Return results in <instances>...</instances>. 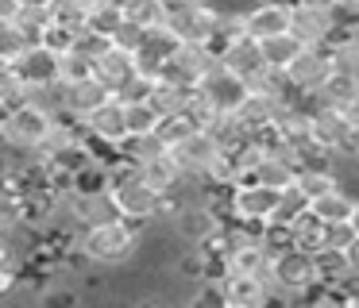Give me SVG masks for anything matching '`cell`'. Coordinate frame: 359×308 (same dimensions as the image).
Returning a JSON list of instances; mask_svg holds the SVG:
<instances>
[{"label": "cell", "instance_id": "cell-15", "mask_svg": "<svg viewBox=\"0 0 359 308\" xmlns=\"http://www.w3.org/2000/svg\"><path fill=\"white\" fill-rule=\"evenodd\" d=\"M243 31L251 38H271L278 31H290V0H259L243 8Z\"/></svg>", "mask_w": 359, "mask_h": 308}, {"label": "cell", "instance_id": "cell-32", "mask_svg": "<svg viewBox=\"0 0 359 308\" xmlns=\"http://www.w3.org/2000/svg\"><path fill=\"white\" fill-rule=\"evenodd\" d=\"M290 239H294V246H302V251L313 254L317 246H325V223H320L317 216L305 208V212L290 223Z\"/></svg>", "mask_w": 359, "mask_h": 308}, {"label": "cell", "instance_id": "cell-48", "mask_svg": "<svg viewBox=\"0 0 359 308\" xmlns=\"http://www.w3.org/2000/svg\"><path fill=\"white\" fill-rule=\"evenodd\" d=\"M290 4H305V8H336V0H290Z\"/></svg>", "mask_w": 359, "mask_h": 308}, {"label": "cell", "instance_id": "cell-21", "mask_svg": "<svg viewBox=\"0 0 359 308\" xmlns=\"http://www.w3.org/2000/svg\"><path fill=\"white\" fill-rule=\"evenodd\" d=\"M232 115H236V123L243 127V135L255 139L259 131H266V127L274 123V115H278V104H274L271 97H263V92H251V89H248V97L236 104Z\"/></svg>", "mask_w": 359, "mask_h": 308}, {"label": "cell", "instance_id": "cell-24", "mask_svg": "<svg viewBox=\"0 0 359 308\" xmlns=\"http://www.w3.org/2000/svg\"><path fill=\"white\" fill-rule=\"evenodd\" d=\"M351 208H355V197H351L348 189H340V185L309 200V212L317 216L320 223H348Z\"/></svg>", "mask_w": 359, "mask_h": 308}, {"label": "cell", "instance_id": "cell-30", "mask_svg": "<svg viewBox=\"0 0 359 308\" xmlns=\"http://www.w3.org/2000/svg\"><path fill=\"white\" fill-rule=\"evenodd\" d=\"M116 150H120V162H128V166H143L147 158L163 154L166 143L155 135V131H147V135H124L116 143Z\"/></svg>", "mask_w": 359, "mask_h": 308}, {"label": "cell", "instance_id": "cell-7", "mask_svg": "<svg viewBox=\"0 0 359 308\" xmlns=\"http://www.w3.org/2000/svg\"><path fill=\"white\" fill-rule=\"evenodd\" d=\"M278 204V189L259 181H236L232 185V220L240 223H266Z\"/></svg>", "mask_w": 359, "mask_h": 308}, {"label": "cell", "instance_id": "cell-12", "mask_svg": "<svg viewBox=\"0 0 359 308\" xmlns=\"http://www.w3.org/2000/svg\"><path fill=\"white\" fill-rule=\"evenodd\" d=\"M348 135H351V123L344 120L340 108L317 104L309 112V143H317V146H325V150L340 154L344 143H348Z\"/></svg>", "mask_w": 359, "mask_h": 308}, {"label": "cell", "instance_id": "cell-9", "mask_svg": "<svg viewBox=\"0 0 359 308\" xmlns=\"http://www.w3.org/2000/svg\"><path fill=\"white\" fill-rule=\"evenodd\" d=\"M328 74H332V62H328L325 46H302L297 58L282 69V77H286L297 92H317L320 85L328 81Z\"/></svg>", "mask_w": 359, "mask_h": 308}, {"label": "cell", "instance_id": "cell-25", "mask_svg": "<svg viewBox=\"0 0 359 308\" xmlns=\"http://www.w3.org/2000/svg\"><path fill=\"white\" fill-rule=\"evenodd\" d=\"M259 43V50H263V62H266V69H286L290 62L297 58V50H302V38L294 35V31H278V35H271V38H255Z\"/></svg>", "mask_w": 359, "mask_h": 308}, {"label": "cell", "instance_id": "cell-10", "mask_svg": "<svg viewBox=\"0 0 359 308\" xmlns=\"http://www.w3.org/2000/svg\"><path fill=\"white\" fill-rule=\"evenodd\" d=\"M290 31H294L305 46H328L336 35V8L290 4Z\"/></svg>", "mask_w": 359, "mask_h": 308}, {"label": "cell", "instance_id": "cell-3", "mask_svg": "<svg viewBox=\"0 0 359 308\" xmlns=\"http://www.w3.org/2000/svg\"><path fill=\"white\" fill-rule=\"evenodd\" d=\"M50 123H55L50 112H43L32 100H20L8 112H0V143L20 146V150H39V143L47 139Z\"/></svg>", "mask_w": 359, "mask_h": 308}, {"label": "cell", "instance_id": "cell-41", "mask_svg": "<svg viewBox=\"0 0 359 308\" xmlns=\"http://www.w3.org/2000/svg\"><path fill=\"white\" fill-rule=\"evenodd\" d=\"M24 46H27V38L20 35L16 23H12V20H0V62H16Z\"/></svg>", "mask_w": 359, "mask_h": 308}, {"label": "cell", "instance_id": "cell-44", "mask_svg": "<svg viewBox=\"0 0 359 308\" xmlns=\"http://www.w3.org/2000/svg\"><path fill=\"white\" fill-rule=\"evenodd\" d=\"M351 239H355V235H351L348 223H325V246H340V251H344Z\"/></svg>", "mask_w": 359, "mask_h": 308}, {"label": "cell", "instance_id": "cell-4", "mask_svg": "<svg viewBox=\"0 0 359 308\" xmlns=\"http://www.w3.org/2000/svg\"><path fill=\"white\" fill-rule=\"evenodd\" d=\"M263 281H266V289H278L294 300V293H302L309 281H317V274H313V254L302 251V246H282V251H274Z\"/></svg>", "mask_w": 359, "mask_h": 308}, {"label": "cell", "instance_id": "cell-22", "mask_svg": "<svg viewBox=\"0 0 359 308\" xmlns=\"http://www.w3.org/2000/svg\"><path fill=\"white\" fill-rule=\"evenodd\" d=\"M294 177H297V166L286 154L263 150V158H259L240 181H259V185H271V189H286V185H294Z\"/></svg>", "mask_w": 359, "mask_h": 308}, {"label": "cell", "instance_id": "cell-23", "mask_svg": "<svg viewBox=\"0 0 359 308\" xmlns=\"http://www.w3.org/2000/svg\"><path fill=\"white\" fill-rule=\"evenodd\" d=\"M74 208H78V220L81 227L89 223H104V220H124L112 204V192L109 189H97V192H74Z\"/></svg>", "mask_w": 359, "mask_h": 308}, {"label": "cell", "instance_id": "cell-17", "mask_svg": "<svg viewBox=\"0 0 359 308\" xmlns=\"http://www.w3.org/2000/svg\"><path fill=\"white\" fill-rule=\"evenodd\" d=\"M89 74H93L97 81H101L104 89L112 92V97H116V92L124 89V85L132 81V77L140 74V69H135V54H132V50H120V46H109V50H104L101 58L93 62V66H89Z\"/></svg>", "mask_w": 359, "mask_h": 308}, {"label": "cell", "instance_id": "cell-34", "mask_svg": "<svg viewBox=\"0 0 359 308\" xmlns=\"http://www.w3.org/2000/svg\"><path fill=\"white\" fill-rule=\"evenodd\" d=\"M97 0H50V23L58 27H86V15Z\"/></svg>", "mask_w": 359, "mask_h": 308}, {"label": "cell", "instance_id": "cell-1", "mask_svg": "<svg viewBox=\"0 0 359 308\" xmlns=\"http://www.w3.org/2000/svg\"><path fill=\"white\" fill-rule=\"evenodd\" d=\"M140 231H143L140 223H128V220L89 223V227L78 231L74 251L89 266H128L140 254Z\"/></svg>", "mask_w": 359, "mask_h": 308}, {"label": "cell", "instance_id": "cell-37", "mask_svg": "<svg viewBox=\"0 0 359 308\" xmlns=\"http://www.w3.org/2000/svg\"><path fill=\"white\" fill-rule=\"evenodd\" d=\"M124 123H128V135H147V131L158 127V112L147 104V100H128L124 104Z\"/></svg>", "mask_w": 359, "mask_h": 308}, {"label": "cell", "instance_id": "cell-31", "mask_svg": "<svg viewBox=\"0 0 359 308\" xmlns=\"http://www.w3.org/2000/svg\"><path fill=\"white\" fill-rule=\"evenodd\" d=\"M12 23L20 27V35H24L27 43H39L43 31L50 27V8L47 4H20V12L12 15Z\"/></svg>", "mask_w": 359, "mask_h": 308}, {"label": "cell", "instance_id": "cell-36", "mask_svg": "<svg viewBox=\"0 0 359 308\" xmlns=\"http://www.w3.org/2000/svg\"><path fill=\"white\" fill-rule=\"evenodd\" d=\"M294 185L305 192V200H313V197H320V192L336 189L340 177H336V169H297Z\"/></svg>", "mask_w": 359, "mask_h": 308}, {"label": "cell", "instance_id": "cell-33", "mask_svg": "<svg viewBox=\"0 0 359 308\" xmlns=\"http://www.w3.org/2000/svg\"><path fill=\"white\" fill-rule=\"evenodd\" d=\"M109 35H101V31H93V27H78L74 31V38H70V54H78V58H86L89 66H93L97 58H101L104 50H109ZM66 54V50H62Z\"/></svg>", "mask_w": 359, "mask_h": 308}, {"label": "cell", "instance_id": "cell-6", "mask_svg": "<svg viewBox=\"0 0 359 308\" xmlns=\"http://www.w3.org/2000/svg\"><path fill=\"white\" fill-rule=\"evenodd\" d=\"M166 150H170V158L178 162V169L186 177H205V169L212 166V158L220 154V146H217V139H212L205 127H189L186 135L174 139Z\"/></svg>", "mask_w": 359, "mask_h": 308}, {"label": "cell", "instance_id": "cell-40", "mask_svg": "<svg viewBox=\"0 0 359 308\" xmlns=\"http://www.w3.org/2000/svg\"><path fill=\"white\" fill-rule=\"evenodd\" d=\"M27 97V85L20 81V74L8 66V62H0V112H8L12 104Z\"/></svg>", "mask_w": 359, "mask_h": 308}, {"label": "cell", "instance_id": "cell-28", "mask_svg": "<svg viewBox=\"0 0 359 308\" xmlns=\"http://www.w3.org/2000/svg\"><path fill=\"white\" fill-rule=\"evenodd\" d=\"M313 274H317V281H325V285L344 281V277L351 274L348 251H340V246H317V251H313Z\"/></svg>", "mask_w": 359, "mask_h": 308}, {"label": "cell", "instance_id": "cell-16", "mask_svg": "<svg viewBox=\"0 0 359 308\" xmlns=\"http://www.w3.org/2000/svg\"><path fill=\"white\" fill-rule=\"evenodd\" d=\"M109 97H112V92L104 89V85L97 81L93 74L74 77V81H66V92H62V115H74V120H86V115L93 112V108H101Z\"/></svg>", "mask_w": 359, "mask_h": 308}, {"label": "cell", "instance_id": "cell-49", "mask_svg": "<svg viewBox=\"0 0 359 308\" xmlns=\"http://www.w3.org/2000/svg\"><path fill=\"white\" fill-rule=\"evenodd\" d=\"M348 227H351V235L359 239V200H355V208H351V216H348Z\"/></svg>", "mask_w": 359, "mask_h": 308}, {"label": "cell", "instance_id": "cell-20", "mask_svg": "<svg viewBox=\"0 0 359 308\" xmlns=\"http://www.w3.org/2000/svg\"><path fill=\"white\" fill-rule=\"evenodd\" d=\"M86 131L93 139H104V143H120V139L128 135V123H124V100L120 97H109L101 108H93V112L86 115Z\"/></svg>", "mask_w": 359, "mask_h": 308}, {"label": "cell", "instance_id": "cell-13", "mask_svg": "<svg viewBox=\"0 0 359 308\" xmlns=\"http://www.w3.org/2000/svg\"><path fill=\"white\" fill-rule=\"evenodd\" d=\"M217 4H201V8H189V12L178 15H166V31H170L178 43H205L209 46L212 31H217Z\"/></svg>", "mask_w": 359, "mask_h": 308}, {"label": "cell", "instance_id": "cell-45", "mask_svg": "<svg viewBox=\"0 0 359 308\" xmlns=\"http://www.w3.org/2000/svg\"><path fill=\"white\" fill-rule=\"evenodd\" d=\"M201 4H212V0H163V12L178 15V12H189V8H201Z\"/></svg>", "mask_w": 359, "mask_h": 308}, {"label": "cell", "instance_id": "cell-8", "mask_svg": "<svg viewBox=\"0 0 359 308\" xmlns=\"http://www.w3.org/2000/svg\"><path fill=\"white\" fill-rule=\"evenodd\" d=\"M197 92L205 97V104H209L212 112H236V104L248 97V85H243L232 69L220 66V58H217V66L197 81Z\"/></svg>", "mask_w": 359, "mask_h": 308}, {"label": "cell", "instance_id": "cell-50", "mask_svg": "<svg viewBox=\"0 0 359 308\" xmlns=\"http://www.w3.org/2000/svg\"><path fill=\"white\" fill-rule=\"evenodd\" d=\"M20 4H50V0H20Z\"/></svg>", "mask_w": 359, "mask_h": 308}, {"label": "cell", "instance_id": "cell-11", "mask_svg": "<svg viewBox=\"0 0 359 308\" xmlns=\"http://www.w3.org/2000/svg\"><path fill=\"white\" fill-rule=\"evenodd\" d=\"M217 58H220V66L232 69V74L240 77L243 85H251L259 74H266L263 50H259V43H255L251 35H240V38H232V43H224V46L217 50Z\"/></svg>", "mask_w": 359, "mask_h": 308}, {"label": "cell", "instance_id": "cell-27", "mask_svg": "<svg viewBox=\"0 0 359 308\" xmlns=\"http://www.w3.org/2000/svg\"><path fill=\"white\" fill-rule=\"evenodd\" d=\"M189 92L194 89H186V85H174V81H166V77H155V81H151V92H147V104L155 108L158 115H182Z\"/></svg>", "mask_w": 359, "mask_h": 308}, {"label": "cell", "instance_id": "cell-2", "mask_svg": "<svg viewBox=\"0 0 359 308\" xmlns=\"http://www.w3.org/2000/svg\"><path fill=\"white\" fill-rule=\"evenodd\" d=\"M109 192H112V204H116V212L124 216L128 223H140V227H147V223H155L158 212H163V192H158L151 181H143L140 169L128 166V162H116V166H112Z\"/></svg>", "mask_w": 359, "mask_h": 308}, {"label": "cell", "instance_id": "cell-18", "mask_svg": "<svg viewBox=\"0 0 359 308\" xmlns=\"http://www.w3.org/2000/svg\"><path fill=\"white\" fill-rule=\"evenodd\" d=\"M220 297H224V308H263L266 281L255 274H224L220 277Z\"/></svg>", "mask_w": 359, "mask_h": 308}, {"label": "cell", "instance_id": "cell-19", "mask_svg": "<svg viewBox=\"0 0 359 308\" xmlns=\"http://www.w3.org/2000/svg\"><path fill=\"white\" fill-rule=\"evenodd\" d=\"M174 46H178V38L166 31V23H163V27H151L147 35H143V43L132 50L135 54V69L147 74V77H155L158 69H163V62L174 54Z\"/></svg>", "mask_w": 359, "mask_h": 308}, {"label": "cell", "instance_id": "cell-26", "mask_svg": "<svg viewBox=\"0 0 359 308\" xmlns=\"http://www.w3.org/2000/svg\"><path fill=\"white\" fill-rule=\"evenodd\" d=\"M135 169H140V177H143V181H151L158 192H174L182 185V177H186L178 169V162L170 158V150L155 154V158H147L143 166H135Z\"/></svg>", "mask_w": 359, "mask_h": 308}, {"label": "cell", "instance_id": "cell-39", "mask_svg": "<svg viewBox=\"0 0 359 308\" xmlns=\"http://www.w3.org/2000/svg\"><path fill=\"white\" fill-rule=\"evenodd\" d=\"M124 15L135 20L140 27H163L166 12H163V0H124Z\"/></svg>", "mask_w": 359, "mask_h": 308}, {"label": "cell", "instance_id": "cell-35", "mask_svg": "<svg viewBox=\"0 0 359 308\" xmlns=\"http://www.w3.org/2000/svg\"><path fill=\"white\" fill-rule=\"evenodd\" d=\"M309 208V200H305V192L297 189V185H286V189H278V204H274L271 220L274 223H294L297 216Z\"/></svg>", "mask_w": 359, "mask_h": 308}, {"label": "cell", "instance_id": "cell-5", "mask_svg": "<svg viewBox=\"0 0 359 308\" xmlns=\"http://www.w3.org/2000/svg\"><path fill=\"white\" fill-rule=\"evenodd\" d=\"M212 66H217V50H212V46H205V43H178V46H174V54L163 62V69H158L155 77H166V81H174V85L194 89V85L201 81Z\"/></svg>", "mask_w": 359, "mask_h": 308}, {"label": "cell", "instance_id": "cell-14", "mask_svg": "<svg viewBox=\"0 0 359 308\" xmlns=\"http://www.w3.org/2000/svg\"><path fill=\"white\" fill-rule=\"evenodd\" d=\"M8 66L20 74L24 85H47L58 77V50H50L47 43H27L20 50V58L8 62Z\"/></svg>", "mask_w": 359, "mask_h": 308}, {"label": "cell", "instance_id": "cell-47", "mask_svg": "<svg viewBox=\"0 0 359 308\" xmlns=\"http://www.w3.org/2000/svg\"><path fill=\"white\" fill-rule=\"evenodd\" d=\"M336 8H340L344 15H359V0H336Z\"/></svg>", "mask_w": 359, "mask_h": 308}, {"label": "cell", "instance_id": "cell-29", "mask_svg": "<svg viewBox=\"0 0 359 308\" xmlns=\"http://www.w3.org/2000/svg\"><path fill=\"white\" fill-rule=\"evenodd\" d=\"M325 50H328V62H332L336 74H344L348 81H355V85H359V31H355V35H340V38H332V43H328Z\"/></svg>", "mask_w": 359, "mask_h": 308}, {"label": "cell", "instance_id": "cell-42", "mask_svg": "<svg viewBox=\"0 0 359 308\" xmlns=\"http://www.w3.org/2000/svg\"><path fill=\"white\" fill-rule=\"evenodd\" d=\"M143 35H147V27H140L135 20H120L116 27H112V35H109V43L112 46H120V50H135V46L143 43Z\"/></svg>", "mask_w": 359, "mask_h": 308}, {"label": "cell", "instance_id": "cell-43", "mask_svg": "<svg viewBox=\"0 0 359 308\" xmlns=\"http://www.w3.org/2000/svg\"><path fill=\"white\" fill-rule=\"evenodd\" d=\"M151 81H155V77H147V74H135L132 81H128L124 89L116 92V97L124 100V104H128V100H147V92H151Z\"/></svg>", "mask_w": 359, "mask_h": 308}, {"label": "cell", "instance_id": "cell-38", "mask_svg": "<svg viewBox=\"0 0 359 308\" xmlns=\"http://www.w3.org/2000/svg\"><path fill=\"white\" fill-rule=\"evenodd\" d=\"M120 20H124V4H116V0H97L86 15V27L101 31V35H112V27H116Z\"/></svg>", "mask_w": 359, "mask_h": 308}, {"label": "cell", "instance_id": "cell-46", "mask_svg": "<svg viewBox=\"0 0 359 308\" xmlns=\"http://www.w3.org/2000/svg\"><path fill=\"white\" fill-rule=\"evenodd\" d=\"M20 12V0H0V20H12Z\"/></svg>", "mask_w": 359, "mask_h": 308}]
</instances>
